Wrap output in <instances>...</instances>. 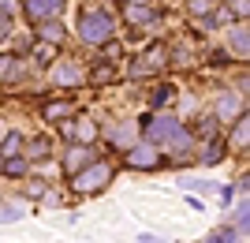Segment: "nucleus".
I'll use <instances>...</instances> for the list:
<instances>
[{
    "mask_svg": "<svg viewBox=\"0 0 250 243\" xmlns=\"http://www.w3.org/2000/svg\"><path fill=\"white\" fill-rule=\"evenodd\" d=\"M142 135H146L149 146H172L176 154H187L194 146V135H190V127L176 116H142Z\"/></svg>",
    "mask_w": 250,
    "mask_h": 243,
    "instance_id": "nucleus-1",
    "label": "nucleus"
},
{
    "mask_svg": "<svg viewBox=\"0 0 250 243\" xmlns=\"http://www.w3.org/2000/svg\"><path fill=\"white\" fill-rule=\"evenodd\" d=\"M108 38H116V19L101 8H86L83 15H79V42L97 49V45L108 42Z\"/></svg>",
    "mask_w": 250,
    "mask_h": 243,
    "instance_id": "nucleus-2",
    "label": "nucleus"
},
{
    "mask_svg": "<svg viewBox=\"0 0 250 243\" xmlns=\"http://www.w3.org/2000/svg\"><path fill=\"white\" fill-rule=\"evenodd\" d=\"M108 180H112V165L94 157L86 169H79V172L71 176V187L79 191V195H97V191L108 187Z\"/></svg>",
    "mask_w": 250,
    "mask_h": 243,
    "instance_id": "nucleus-3",
    "label": "nucleus"
},
{
    "mask_svg": "<svg viewBox=\"0 0 250 243\" xmlns=\"http://www.w3.org/2000/svg\"><path fill=\"white\" fill-rule=\"evenodd\" d=\"M63 8V0H19V11L26 15L30 22H45V19H56Z\"/></svg>",
    "mask_w": 250,
    "mask_h": 243,
    "instance_id": "nucleus-4",
    "label": "nucleus"
},
{
    "mask_svg": "<svg viewBox=\"0 0 250 243\" xmlns=\"http://www.w3.org/2000/svg\"><path fill=\"white\" fill-rule=\"evenodd\" d=\"M228 53L239 56V60L250 56V26H247V19H239V22L228 26Z\"/></svg>",
    "mask_w": 250,
    "mask_h": 243,
    "instance_id": "nucleus-5",
    "label": "nucleus"
},
{
    "mask_svg": "<svg viewBox=\"0 0 250 243\" xmlns=\"http://www.w3.org/2000/svg\"><path fill=\"white\" fill-rule=\"evenodd\" d=\"M83 79H86V71L75 60H60L56 67H52V83L56 86H79Z\"/></svg>",
    "mask_w": 250,
    "mask_h": 243,
    "instance_id": "nucleus-6",
    "label": "nucleus"
},
{
    "mask_svg": "<svg viewBox=\"0 0 250 243\" xmlns=\"http://www.w3.org/2000/svg\"><path fill=\"white\" fill-rule=\"evenodd\" d=\"M153 8H149V0H124V22L131 26H142V22H153Z\"/></svg>",
    "mask_w": 250,
    "mask_h": 243,
    "instance_id": "nucleus-7",
    "label": "nucleus"
},
{
    "mask_svg": "<svg viewBox=\"0 0 250 243\" xmlns=\"http://www.w3.org/2000/svg\"><path fill=\"white\" fill-rule=\"evenodd\" d=\"M127 165H131V169H157V165H161V154H157L153 146H131L127 150Z\"/></svg>",
    "mask_w": 250,
    "mask_h": 243,
    "instance_id": "nucleus-8",
    "label": "nucleus"
},
{
    "mask_svg": "<svg viewBox=\"0 0 250 243\" xmlns=\"http://www.w3.org/2000/svg\"><path fill=\"white\" fill-rule=\"evenodd\" d=\"M94 161V150L90 146H71L67 154H63V169H67V176H75L79 169H86Z\"/></svg>",
    "mask_w": 250,
    "mask_h": 243,
    "instance_id": "nucleus-9",
    "label": "nucleus"
},
{
    "mask_svg": "<svg viewBox=\"0 0 250 243\" xmlns=\"http://www.w3.org/2000/svg\"><path fill=\"white\" fill-rule=\"evenodd\" d=\"M243 112V97L235 94V90H224V94H220V105H217V112H213V116L217 120H235Z\"/></svg>",
    "mask_w": 250,
    "mask_h": 243,
    "instance_id": "nucleus-10",
    "label": "nucleus"
},
{
    "mask_svg": "<svg viewBox=\"0 0 250 243\" xmlns=\"http://www.w3.org/2000/svg\"><path fill=\"white\" fill-rule=\"evenodd\" d=\"M22 71H26V60H19V56H11V53L0 56V83H19Z\"/></svg>",
    "mask_w": 250,
    "mask_h": 243,
    "instance_id": "nucleus-11",
    "label": "nucleus"
},
{
    "mask_svg": "<svg viewBox=\"0 0 250 243\" xmlns=\"http://www.w3.org/2000/svg\"><path fill=\"white\" fill-rule=\"evenodd\" d=\"M38 38H42V42L60 45V42H63V22H60V15H56V19H45V22H38Z\"/></svg>",
    "mask_w": 250,
    "mask_h": 243,
    "instance_id": "nucleus-12",
    "label": "nucleus"
},
{
    "mask_svg": "<svg viewBox=\"0 0 250 243\" xmlns=\"http://www.w3.org/2000/svg\"><path fill=\"white\" fill-rule=\"evenodd\" d=\"M22 146H26L22 131H8L4 142H0V157H15V154H22Z\"/></svg>",
    "mask_w": 250,
    "mask_h": 243,
    "instance_id": "nucleus-13",
    "label": "nucleus"
},
{
    "mask_svg": "<svg viewBox=\"0 0 250 243\" xmlns=\"http://www.w3.org/2000/svg\"><path fill=\"white\" fill-rule=\"evenodd\" d=\"M217 124H220L217 116H198V120H194V127H190V135H198V138H206V142H209V138H217Z\"/></svg>",
    "mask_w": 250,
    "mask_h": 243,
    "instance_id": "nucleus-14",
    "label": "nucleus"
},
{
    "mask_svg": "<svg viewBox=\"0 0 250 243\" xmlns=\"http://www.w3.org/2000/svg\"><path fill=\"white\" fill-rule=\"evenodd\" d=\"M67 116H75V105H71V101H52V105H45V120H49V124L67 120Z\"/></svg>",
    "mask_w": 250,
    "mask_h": 243,
    "instance_id": "nucleus-15",
    "label": "nucleus"
},
{
    "mask_svg": "<svg viewBox=\"0 0 250 243\" xmlns=\"http://www.w3.org/2000/svg\"><path fill=\"white\" fill-rule=\"evenodd\" d=\"M0 172H8V176H26V172H30V157H22V154L4 157V169H0Z\"/></svg>",
    "mask_w": 250,
    "mask_h": 243,
    "instance_id": "nucleus-16",
    "label": "nucleus"
},
{
    "mask_svg": "<svg viewBox=\"0 0 250 243\" xmlns=\"http://www.w3.org/2000/svg\"><path fill=\"white\" fill-rule=\"evenodd\" d=\"M247 142H250V124H247V112H239V124H235V131H231V146L247 150Z\"/></svg>",
    "mask_w": 250,
    "mask_h": 243,
    "instance_id": "nucleus-17",
    "label": "nucleus"
},
{
    "mask_svg": "<svg viewBox=\"0 0 250 243\" xmlns=\"http://www.w3.org/2000/svg\"><path fill=\"white\" fill-rule=\"evenodd\" d=\"M26 217V206L22 202H8V206H0V224H15Z\"/></svg>",
    "mask_w": 250,
    "mask_h": 243,
    "instance_id": "nucleus-18",
    "label": "nucleus"
},
{
    "mask_svg": "<svg viewBox=\"0 0 250 243\" xmlns=\"http://www.w3.org/2000/svg\"><path fill=\"white\" fill-rule=\"evenodd\" d=\"M247 221H250V206H247V199H239V206H235V213H231V228L239 236H247Z\"/></svg>",
    "mask_w": 250,
    "mask_h": 243,
    "instance_id": "nucleus-19",
    "label": "nucleus"
},
{
    "mask_svg": "<svg viewBox=\"0 0 250 243\" xmlns=\"http://www.w3.org/2000/svg\"><path fill=\"white\" fill-rule=\"evenodd\" d=\"M71 135L79 138V142H86V146H90V142L97 138V127L90 124V120H79V124H71Z\"/></svg>",
    "mask_w": 250,
    "mask_h": 243,
    "instance_id": "nucleus-20",
    "label": "nucleus"
},
{
    "mask_svg": "<svg viewBox=\"0 0 250 243\" xmlns=\"http://www.w3.org/2000/svg\"><path fill=\"white\" fill-rule=\"evenodd\" d=\"M49 154H52V138H34V142H30V154H26V157H30V161H45V157H49Z\"/></svg>",
    "mask_w": 250,
    "mask_h": 243,
    "instance_id": "nucleus-21",
    "label": "nucleus"
},
{
    "mask_svg": "<svg viewBox=\"0 0 250 243\" xmlns=\"http://www.w3.org/2000/svg\"><path fill=\"white\" fill-rule=\"evenodd\" d=\"M224 161V142L209 138V154H202V165H220Z\"/></svg>",
    "mask_w": 250,
    "mask_h": 243,
    "instance_id": "nucleus-22",
    "label": "nucleus"
},
{
    "mask_svg": "<svg viewBox=\"0 0 250 243\" xmlns=\"http://www.w3.org/2000/svg\"><path fill=\"white\" fill-rule=\"evenodd\" d=\"M217 4L220 0H187V11H190V19H194V15H213Z\"/></svg>",
    "mask_w": 250,
    "mask_h": 243,
    "instance_id": "nucleus-23",
    "label": "nucleus"
},
{
    "mask_svg": "<svg viewBox=\"0 0 250 243\" xmlns=\"http://www.w3.org/2000/svg\"><path fill=\"white\" fill-rule=\"evenodd\" d=\"M168 101H172V86H168V83L153 86V97H149V105H153V109H161V105H168Z\"/></svg>",
    "mask_w": 250,
    "mask_h": 243,
    "instance_id": "nucleus-24",
    "label": "nucleus"
},
{
    "mask_svg": "<svg viewBox=\"0 0 250 243\" xmlns=\"http://www.w3.org/2000/svg\"><path fill=\"white\" fill-rule=\"evenodd\" d=\"M94 83H108V79H116V64H108V60H101L94 67V75H90Z\"/></svg>",
    "mask_w": 250,
    "mask_h": 243,
    "instance_id": "nucleus-25",
    "label": "nucleus"
},
{
    "mask_svg": "<svg viewBox=\"0 0 250 243\" xmlns=\"http://www.w3.org/2000/svg\"><path fill=\"white\" fill-rule=\"evenodd\" d=\"M49 56H56V45L38 38V45H34V60H38V64H49Z\"/></svg>",
    "mask_w": 250,
    "mask_h": 243,
    "instance_id": "nucleus-26",
    "label": "nucleus"
},
{
    "mask_svg": "<svg viewBox=\"0 0 250 243\" xmlns=\"http://www.w3.org/2000/svg\"><path fill=\"white\" fill-rule=\"evenodd\" d=\"M97 49H101V56H104V60H108V64H116V60H120V56H124V49H120V42H112V38H108V42H101V45H97Z\"/></svg>",
    "mask_w": 250,
    "mask_h": 243,
    "instance_id": "nucleus-27",
    "label": "nucleus"
},
{
    "mask_svg": "<svg viewBox=\"0 0 250 243\" xmlns=\"http://www.w3.org/2000/svg\"><path fill=\"white\" fill-rule=\"evenodd\" d=\"M235 236H239V232H235V228H231V224H228V228H217V232L209 236L206 243H235Z\"/></svg>",
    "mask_w": 250,
    "mask_h": 243,
    "instance_id": "nucleus-28",
    "label": "nucleus"
},
{
    "mask_svg": "<svg viewBox=\"0 0 250 243\" xmlns=\"http://www.w3.org/2000/svg\"><path fill=\"white\" fill-rule=\"evenodd\" d=\"M183 187H187V191H202V195H213L217 183H213V180H183Z\"/></svg>",
    "mask_w": 250,
    "mask_h": 243,
    "instance_id": "nucleus-29",
    "label": "nucleus"
},
{
    "mask_svg": "<svg viewBox=\"0 0 250 243\" xmlns=\"http://www.w3.org/2000/svg\"><path fill=\"white\" fill-rule=\"evenodd\" d=\"M45 195H49V183L45 180H30L26 183V199H45Z\"/></svg>",
    "mask_w": 250,
    "mask_h": 243,
    "instance_id": "nucleus-30",
    "label": "nucleus"
},
{
    "mask_svg": "<svg viewBox=\"0 0 250 243\" xmlns=\"http://www.w3.org/2000/svg\"><path fill=\"white\" fill-rule=\"evenodd\" d=\"M8 38H11V15L0 8V42H8Z\"/></svg>",
    "mask_w": 250,
    "mask_h": 243,
    "instance_id": "nucleus-31",
    "label": "nucleus"
},
{
    "mask_svg": "<svg viewBox=\"0 0 250 243\" xmlns=\"http://www.w3.org/2000/svg\"><path fill=\"white\" fill-rule=\"evenodd\" d=\"M247 11H250L247 0H231V19H247Z\"/></svg>",
    "mask_w": 250,
    "mask_h": 243,
    "instance_id": "nucleus-32",
    "label": "nucleus"
},
{
    "mask_svg": "<svg viewBox=\"0 0 250 243\" xmlns=\"http://www.w3.org/2000/svg\"><path fill=\"white\" fill-rule=\"evenodd\" d=\"M209 64H217V67H224V64H231V53H213V56H209Z\"/></svg>",
    "mask_w": 250,
    "mask_h": 243,
    "instance_id": "nucleus-33",
    "label": "nucleus"
},
{
    "mask_svg": "<svg viewBox=\"0 0 250 243\" xmlns=\"http://www.w3.org/2000/svg\"><path fill=\"white\" fill-rule=\"evenodd\" d=\"M0 8L8 11V15H15V11H19V0H0Z\"/></svg>",
    "mask_w": 250,
    "mask_h": 243,
    "instance_id": "nucleus-34",
    "label": "nucleus"
},
{
    "mask_svg": "<svg viewBox=\"0 0 250 243\" xmlns=\"http://www.w3.org/2000/svg\"><path fill=\"white\" fill-rule=\"evenodd\" d=\"M138 243H165V240H161L157 232H142V236H138Z\"/></svg>",
    "mask_w": 250,
    "mask_h": 243,
    "instance_id": "nucleus-35",
    "label": "nucleus"
},
{
    "mask_svg": "<svg viewBox=\"0 0 250 243\" xmlns=\"http://www.w3.org/2000/svg\"><path fill=\"white\" fill-rule=\"evenodd\" d=\"M0 169H4V157H0Z\"/></svg>",
    "mask_w": 250,
    "mask_h": 243,
    "instance_id": "nucleus-36",
    "label": "nucleus"
},
{
    "mask_svg": "<svg viewBox=\"0 0 250 243\" xmlns=\"http://www.w3.org/2000/svg\"><path fill=\"white\" fill-rule=\"evenodd\" d=\"M224 4H231V0H224Z\"/></svg>",
    "mask_w": 250,
    "mask_h": 243,
    "instance_id": "nucleus-37",
    "label": "nucleus"
}]
</instances>
